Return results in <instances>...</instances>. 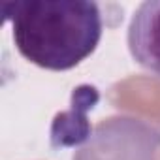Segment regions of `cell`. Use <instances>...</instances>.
Segmentation results:
<instances>
[{"mask_svg": "<svg viewBox=\"0 0 160 160\" xmlns=\"http://www.w3.org/2000/svg\"><path fill=\"white\" fill-rule=\"evenodd\" d=\"M132 58L160 79V0H147L138 6L126 32Z\"/></svg>", "mask_w": 160, "mask_h": 160, "instance_id": "3957f363", "label": "cell"}, {"mask_svg": "<svg viewBox=\"0 0 160 160\" xmlns=\"http://www.w3.org/2000/svg\"><path fill=\"white\" fill-rule=\"evenodd\" d=\"M72 160H160V128L136 115H111L96 122Z\"/></svg>", "mask_w": 160, "mask_h": 160, "instance_id": "7a4b0ae2", "label": "cell"}, {"mask_svg": "<svg viewBox=\"0 0 160 160\" xmlns=\"http://www.w3.org/2000/svg\"><path fill=\"white\" fill-rule=\"evenodd\" d=\"M12 23L17 51L32 64L64 72L94 53L104 32V15L89 0H15L0 6Z\"/></svg>", "mask_w": 160, "mask_h": 160, "instance_id": "6da1fadb", "label": "cell"}]
</instances>
